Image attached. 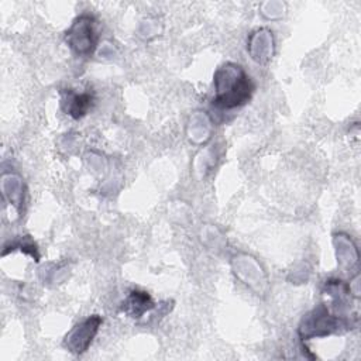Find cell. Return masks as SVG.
<instances>
[{"label":"cell","mask_w":361,"mask_h":361,"mask_svg":"<svg viewBox=\"0 0 361 361\" xmlns=\"http://www.w3.org/2000/svg\"><path fill=\"white\" fill-rule=\"evenodd\" d=\"M216 96L213 103L220 109H234L245 104L252 92L254 85L240 65L226 63L214 75Z\"/></svg>","instance_id":"6da1fadb"},{"label":"cell","mask_w":361,"mask_h":361,"mask_svg":"<svg viewBox=\"0 0 361 361\" xmlns=\"http://www.w3.org/2000/svg\"><path fill=\"white\" fill-rule=\"evenodd\" d=\"M96 21L89 14L79 16L66 32L68 45L80 56H89L97 45Z\"/></svg>","instance_id":"7a4b0ae2"},{"label":"cell","mask_w":361,"mask_h":361,"mask_svg":"<svg viewBox=\"0 0 361 361\" xmlns=\"http://www.w3.org/2000/svg\"><path fill=\"white\" fill-rule=\"evenodd\" d=\"M100 323H102V319L99 316H92L86 319L83 323L75 326V329L66 336L65 345L72 353H76V354L86 351L94 334L97 333Z\"/></svg>","instance_id":"3957f363"},{"label":"cell","mask_w":361,"mask_h":361,"mask_svg":"<svg viewBox=\"0 0 361 361\" xmlns=\"http://www.w3.org/2000/svg\"><path fill=\"white\" fill-rule=\"evenodd\" d=\"M154 302L151 296L144 292V290H131L128 298L123 302V312H126L130 317L138 319L141 317L145 312L151 310L154 307Z\"/></svg>","instance_id":"277c9868"},{"label":"cell","mask_w":361,"mask_h":361,"mask_svg":"<svg viewBox=\"0 0 361 361\" xmlns=\"http://www.w3.org/2000/svg\"><path fill=\"white\" fill-rule=\"evenodd\" d=\"M63 109L66 114L72 116L73 118L83 117L93 103V96L90 93H75L72 90H68L66 97L62 100Z\"/></svg>","instance_id":"5b68a950"}]
</instances>
